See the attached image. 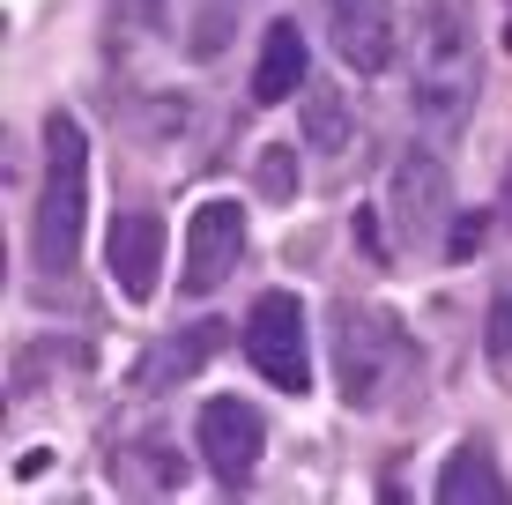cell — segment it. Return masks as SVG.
Here are the masks:
<instances>
[{
	"label": "cell",
	"instance_id": "8fae6325",
	"mask_svg": "<svg viewBox=\"0 0 512 505\" xmlns=\"http://www.w3.org/2000/svg\"><path fill=\"white\" fill-rule=\"evenodd\" d=\"M297 90H305V38H297V23H268L260 67H253V104H290Z\"/></svg>",
	"mask_w": 512,
	"mask_h": 505
},
{
	"label": "cell",
	"instance_id": "7a4b0ae2",
	"mask_svg": "<svg viewBox=\"0 0 512 505\" xmlns=\"http://www.w3.org/2000/svg\"><path fill=\"white\" fill-rule=\"evenodd\" d=\"M475 97V23L461 0H431V23L416 38V112L431 127H461Z\"/></svg>",
	"mask_w": 512,
	"mask_h": 505
},
{
	"label": "cell",
	"instance_id": "3957f363",
	"mask_svg": "<svg viewBox=\"0 0 512 505\" xmlns=\"http://www.w3.org/2000/svg\"><path fill=\"white\" fill-rule=\"evenodd\" d=\"M245 357L253 372L282 394H305L312 387V342H305V305L290 290H260L253 312H245Z\"/></svg>",
	"mask_w": 512,
	"mask_h": 505
},
{
	"label": "cell",
	"instance_id": "8992f818",
	"mask_svg": "<svg viewBox=\"0 0 512 505\" xmlns=\"http://www.w3.org/2000/svg\"><path fill=\"white\" fill-rule=\"evenodd\" d=\"M334 357H342V402H349V409H372V402H379V387H386V364H394V320L342 305V335H334Z\"/></svg>",
	"mask_w": 512,
	"mask_h": 505
},
{
	"label": "cell",
	"instance_id": "9a60e30c",
	"mask_svg": "<svg viewBox=\"0 0 512 505\" xmlns=\"http://www.w3.org/2000/svg\"><path fill=\"white\" fill-rule=\"evenodd\" d=\"M490 208H468L461 223H453V238H446V260H468V253H483V238H490Z\"/></svg>",
	"mask_w": 512,
	"mask_h": 505
},
{
	"label": "cell",
	"instance_id": "30bf717a",
	"mask_svg": "<svg viewBox=\"0 0 512 505\" xmlns=\"http://www.w3.org/2000/svg\"><path fill=\"white\" fill-rule=\"evenodd\" d=\"M505 505L512 498V483H505V468L490 461V446H453L446 454V468H438V505Z\"/></svg>",
	"mask_w": 512,
	"mask_h": 505
},
{
	"label": "cell",
	"instance_id": "4fadbf2b",
	"mask_svg": "<svg viewBox=\"0 0 512 505\" xmlns=\"http://www.w3.org/2000/svg\"><path fill=\"white\" fill-rule=\"evenodd\" d=\"M483 357L512 379V268L490 283V312H483Z\"/></svg>",
	"mask_w": 512,
	"mask_h": 505
},
{
	"label": "cell",
	"instance_id": "5bb4252c",
	"mask_svg": "<svg viewBox=\"0 0 512 505\" xmlns=\"http://www.w3.org/2000/svg\"><path fill=\"white\" fill-rule=\"evenodd\" d=\"M253 171H260V194H268V201H290L297 194V149L290 142H268Z\"/></svg>",
	"mask_w": 512,
	"mask_h": 505
},
{
	"label": "cell",
	"instance_id": "7c38bea8",
	"mask_svg": "<svg viewBox=\"0 0 512 505\" xmlns=\"http://www.w3.org/2000/svg\"><path fill=\"white\" fill-rule=\"evenodd\" d=\"M305 142L320 156H334L349 142V104H342V90H327V82H305Z\"/></svg>",
	"mask_w": 512,
	"mask_h": 505
},
{
	"label": "cell",
	"instance_id": "52a82bcc",
	"mask_svg": "<svg viewBox=\"0 0 512 505\" xmlns=\"http://www.w3.org/2000/svg\"><path fill=\"white\" fill-rule=\"evenodd\" d=\"M104 260H112L119 298H127V305H149V298H156V275H164V216H149V208H127V216H112Z\"/></svg>",
	"mask_w": 512,
	"mask_h": 505
},
{
	"label": "cell",
	"instance_id": "9c48e42d",
	"mask_svg": "<svg viewBox=\"0 0 512 505\" xmlns=\"http://www.w3.org/2000/svg\"><path fill=\"white\" fill-rule=\"evenodd\" d=\"M394 223L409 238H431L438 223H446V164L438 156H401V171H394Z\"/></svg>",
	"mask_w": 512,
	"mask_h": 505
},
{
	"label": "cell",
	"instance_id": "e0dca14e",
	"mask_svg": "<svg viewBox=\"0 0 512 505\" xmlns=\"http://www.w3.org/2000/svg\"><path fill=\"white\" fill-rule=\"evenodd\" d=\"M505 208H512V179H505ZM505 223H512V216H505Z\"/></svg>",
	"mask_w": 512,
	"mask_h": 505
},
{
	"label": "cell",
	"instance_id": "277c9868",
	"mask_svg": "<svg viewBox=\"0 0 512 505\" xmlns=\"http://www.w3.org/2000/svg\"><path fill=\"white\" fill-rule=\"evenodd\" d=\"M193 446H201V461H208V476L216 483H253V468L260 454H268V424H260V409L253 402H201V416H193Z\"/></svg>",
	"mask_w": 512,
	"mask_h": 505
},
{
	"label": "cell",
	"instance_id": "6da1fadb",
	"mask_svg": "<svg viewBox=\"0 0 512 505\" xmlns=\"http://www.w3.org/2000/svg\"><path fill=\"white\" fill-rule=\"evenodd\" d=\"M82 223H90V134H82L75 112L45 119V194H38V268L67 275L82 253Z\"/></svg>",
	"mask_w": 512,
	"mask_h": 505
},
{
	"label": "cell",
	"instance_id": "2e32d148",
	"mask_svg": "<svg viewBox=\"0 0 512 505\" xmlns=\"http://www.w3.org/2000/svg\"><path fill=\"white\" fill-rule=\"evenodd\" d=\"M119 8H127L134 23H164V0H119Z\"/></svg>",
	"mask_w": 512,
	"mask_h": 505
},
{
	"label": "cell",
	"instance_id": "5b68a950",
	"mask_svg": "<svg viewBox=\"0 0 512 505\" xmlns=\"http://www.w3.org/2000/svg\"><path fill=\"white\" fill-rule=\"evenodd\" d=\"M238 253H245V216L238 201H201L186 223V275L179 283L193 298H208V290H223V275H238Z\"/></svg>",
	"mask_w": 512,
	"mask_h": 505
},
{
	"label": "cell",
	"instance_id": "ba28073f",
	"mask_svg": "<svg viewBox=\"0 0 512 505\" xmlns=\"http://www.w3.org/2000/svg\"><path fill=\"white\" fill-rule=\"evenodd\" d=\"M327 23H334V52L357 75L394 67V8L386 0H327Z\"/></svg>",
	"mask_w": 512,
	"mask_h": 505
}]
</instances>
